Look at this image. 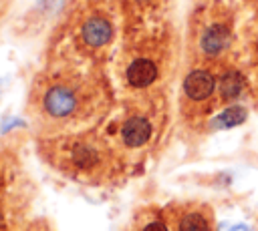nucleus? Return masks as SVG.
Wrapping results in <instances>:
<instances>
[{
	"label": "nucleus",
	"instance_id": "1",
	"mask_svg": "<svg viewBox=\"0 0 258 231\" xmlns=\"http://www.w3.org/2000/svg\"><path fill=\"white\" fill-rule=\"evenodd\" d=\"M109 90L101 78L73 66L38 74L28 98L30 119L48 137L91 129L109 112Z\"/></svg>",
	"mask_w": 258,
	"mask_h": 231
},
{
	"label": "nucleus",
	"instance_id": "2",
	"mask_svg": "<svg viewBox=\"0 0 258 231\" xmlns=\"http://www.w3.org/2000/svg\"><path fill=\"white\" fill-rule=\"evenodd\" d=\"M40 153L56 171L87 185L115 183L131 165L111 137L101 135L93 127L48 137L42 141Z\"/></svg>",
	"mask_w": 258,
	"mask_h": 231
},
{
	"label": "nucleus",
	"instance_id": "3",
	"mask_svg": "<svg viewBox=\"0 0 258 231\" xmlns=\"http://www.w3.org/2000/svg\"><path fill=\"white\" fill-rule=\"evenodd\" d=\"M179 58L177 30L161 20L127 44L121 80L131 94H167Z\"/></svg>",
	"mask_w": 258,
	"mask_h": 231
},
{
	"label": "nucleus",
	"instance_id": "4",
	"mask_svg": "<svg viewBox=\"0 0 258 231\" xmlns=\"http://www.w3.org/2000/svg\"><path fill=\"white\" fill-rule=\"evenodd\" d=\"M238 10L232 0H196L185 30L187 64H212L234 58L240 52Z\"/></svg>",
	"mask_w": 258,
	"mask_h": 231
},
{
	"label": "nucleus",
	"instance_id": "5",
	"mask_svg": "<svg viewBox=\"0 0 258 231\" xmlns=\"http://www.w3.org/2000/svg\"><path fill=\"white\" fill-rule=\"evenodd\" d=\"M169 121L167 94H133L113 127H109V135L131 163V159H143L161 147Z\"/></svg>",
	"mask_w": 258,
	"mask_h": 231
},
{
	"label": "nucleus",
	"instance_id": "6",
	"mask_svg": "<svg viewBox=\"0 0 258 231\" xmlns=\"http://www.w3.org/2000/svg\"><path fill=\"white\" fill-rule=\"evenodd\" d=\"M222 108L218 94V66L187 64L183 72L177 112L183 127L196 133H206L212 117Z\"/></svg>",
	"mask_w": 258,
	"mask_h": 231
},
{
	"label": "nucleus",
	"instance_id": "7",
	"mask_svg": "<svg viewBox=\"0 0 258 231\" xmlns=\"http://www.w3.org/2000/svg\"><path fill=\"white\" fill-rule=\"evenodd\" d=\"M22 167L18 157L0 145V225L8 213L24 211L28 199V187L24 183Z\"/></svg>",
	"mask_w": 258,
	"mask_h": 231
},
{
	"label": "nucleus",
	"instance_id": "8",
	"mask_svg": "<svg viewBox=\"0 0 258 231\" xmlns=\"http://www.w3.org/2000/svg\"><path fill=\"white\" fill-rule=\"evenodd\" d=\"M218 94H220V104L230 106V104H252V82L248 76V70L240 58V52L222 62L218 66Z\"/></svg>",
	"mask_w": 258,
	"mask_h": 231
},
{
	"label": "nucleus",
	"instance_id": "9",
	"mask_svg": "<svg viewBox=\"0 0 258 231\" xmlns=\"http://www.w3.org/2000/svg\"><path fill=\"white\" fill-rule=\"evenodd\" d=\"M171 231H218L214 209L204 201H175L165 207Z\"/></svg>",
	"mask_w": 258,
	"mask_h": 231
},
{
	"label": "nucleus",
	"instance_id": "10",
	"mask_svg": "<svg viewBox=\"0 0 258 231\" xmlns=\"http://www.w3.org/2000/svg\"><path fill=\"white\" fill-rule=\"evenodd\" d=\"M77 38L87 52L105 50L115 38V22L105 10L93 8L79 20Z\"/></svg>",
	"mask_w": 258,
	"mask_h": 231
},
{
	"label": "nucleus",
	"instance_id": "11",
	"mask_svg": "<svg viewBox=\"0 0 258 231\" xmlns=\"http://www.w3.org/2000/svg\"><path fill=\"white\" fill-rule=\"evenodd\" d=\"M240 58L252 82V106L258 108V18L248 16L240 26Z\"/></svg>",
	"mask_w": 258,
	"mask_h": 231
},
{
	"label": "nucleus",
	"instance_id": "12",
	"mask_svg": "<svg viewBox=\"0 0 258 231\" xmlns=\"http://www.w3.org/2000/svg\"><path fill=\"white\" fill-rule=\"evenodd\" d=\"M248 106L246 104H230L220 108L212 121L208 123V131H220V129H232V127H240L246 123L248 119Z\"/></svg>",
	"mask_w": 258,
	"mask_h": 231
},
{
	"label": "nucleus",
	"instance_id": "13",
	"mask_svg": "<svg viewBox=\"0 0 258 231\" xmlns=\"http://www.w3.org/2000/svg\"><path fill=\"white\" fill-rule=\"evenodd\" d=\"M133 231H171L165 209L161 207H145L135 217Z\"/></svg>",
	"mask_w": 258,
	"mask_h": 231
},
{
	"label": "nucleus",
	"instance_id": "14",
	"mask_svg": "<svg viewBox=\"0 0 258 231\" xmlns=\"http://www.w3.org/2000/svg\"><path fill=\"white\" fill-rule=\"evenodd\" d=\"M173 0H129V6L135 10V14L141 20L161 22L163 14L169 10Z\"/></svg>",
	"mask_w": 258,
	"mask_h": 231
},
{
	"label": "nucleus",
	"instance_id": "15",
	"mask_svg": "<svg viewBox=\"0 0 258 231\" xmlns=\"http://www.w3.org/2000/svg\"><path fill=\"white\" fill-rule=\"evenodd\" d=\"M248 10H250V16H256L258 18V0H244Z\"/></svg>",
	"mask_w": 258,
	"mask_h": 231
},
{
	"label": "nucleus",
	"instance_id": "16",
	"mask_svg": "<svg viewBox=\"0 0 258 231\" xmlns=\"http://www.w3.org/2000/svg\"><path fill=\"white\" fill-rule=\"evenodd\" d=\"M230 231H248V229H246V227H242V225H238V227H232Z\"/></svg>",
	"mask_w": 258,
	"mask_h": 231
},
{
	"label": "nucleus",
	"instance_id": "17",
	"mask_svg": "<svg viewBox=\"0 0 258 231\" xmlns=\"http://www.w3.org/2000/svg\"><path fill=\"white\" fill-rule=\"evenodd\" d=\"M0 96H2V82H0Z\"/></svg>",
	"mask_w": 258,
	"mask_h": 231
}]
</instances>
